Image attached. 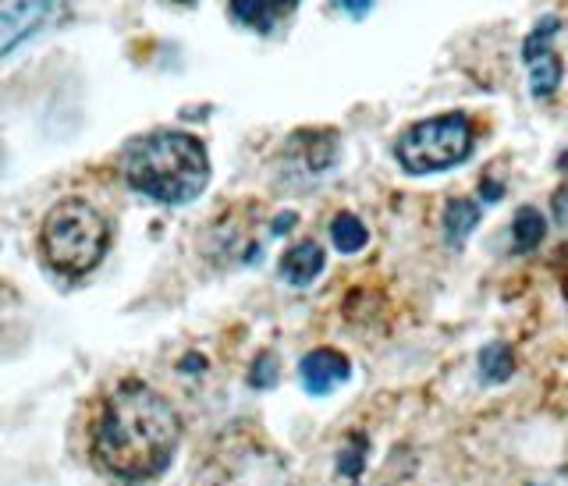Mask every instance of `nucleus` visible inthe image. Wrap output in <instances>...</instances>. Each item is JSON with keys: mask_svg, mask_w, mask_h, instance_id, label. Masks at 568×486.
I'll return each mask as SVG.
<instances>
[{"mask_svg": "<svg viewBox=\"0 0 568 486\" xmlns=\"http://www.w3.org/2000/svg\"><path fill=\"white\" fill-rule=\"evenodd\" d=\"M178 441L182 419L164 394L142 381H121L100 408L93 455L111 476L142 483L168 469Z\"/></svg>", "mask_w": 568, "mask_h": 486, "instance_id": "1", "label": "nucleus"}, {"mask_svg": "<svg viewBox=\"0 0 568 486\" xmlns=\"http://www.w3.org/2000/svg\"><path fill=\"white\" fill-rule=\"evenodd\" d=\"M121 174L139 195L160 206H189L210 185V156L195 135L160 129L124 146Z\"/></svg>", "mask_w": 568, "mask_h": 486, "instance_id": "2", "label": "nucleus"}, {"mask_svg": "<svg viewBox=\"0 0 568 486\" xmlns=\"http://www.w3.org/2000/svg\"><path fill=\"white\" fill-rule=\"evenodd\" d=\"M111 245V224L103 213L85 200H61L40 227L43 260L64 277L89 274Z\"/></svg>", "mask_w": 568, "mask_h": 486, "instance_id": "3", "label": "nucleus"}, {"mask_svg": "<svg viewBox=\"0 0 568 486\" xmlns=\"http://www.w3.org/2000/svg\"><path fill=\"white\" fill-rule=\"evenodd\" d=\"M473 153V124L466 114H440L408 124L395 142V160L405 174H437L452 171Z\"/></svg>", "mask_w": 568, "mask_h": 486, "instance_id": "4", "label": "nucleus"}, {"mask_svg": "<svg viewBox=\"0 0 568 486\" xmlns=\"http://www.w3.org/2000/svg\"><path fill=\"white\" fill-rule=\"evenodd\" d=\"M558 29H561V18L558 14H544L532 32L523 40V61L529 71V93L544 100V97H555L558 85H561V61L555 53V40H558Z\"/></svg>", "mask_w": 568, "mask_h": 486, "instance_id": "5", "label": "nucleus"}, {"mask_svg": "<svg viewBox=\"0 0 568 486\" xmlns=\"http://www.w3.org/2000/svg\"><path fill=\"white\" fill-rule=\"evenodd\" d=\"M58 4H64V0H11V4L0 8V58L40 26H47Z\"/></svg>", "mask_w": 568, "mask_h": 486, "instance_id": "6", "label": "nucleus"}, {"mask_svg": "<svg viewBox=\"0 0 568 486\" xmlns=\"http://www.w3.org/2000/svg\"><path fill=\"white\" fill-rule=\"evenodd\" d=\"M352 376V363L348 355H342L337 348H313L310 355H302L298 363V384L306 387V394L313 398H324L334 387L348 384Z\"/></svg>", "mask_w": 568, "mask_h": 486, "instance_id": "7", "label": "nucleus"}, {"mask_svg": "<svg viewBox=\"0 0 568 486\" xmlns=\"http://www.w3.org/2000/svg\"><path fill=\"white\" fill-rule=\"evenodd\" d=\"M224 486H288V473H284V462L277 455L248 447V452H242L239 462L231 465Z\"/></svg>", "mask_w": 568, "mask_h": 486, "instance_id": "8", "label": "nucleus"}, {"mask_svg": "<svg viewBox=\"0 0 568 486\" xmlns=\"http://www.w3.org/2000/svg\"><path fill=\"white\" fill-rule=\"evenodd\" d=\"M295 8H298V0H227L231 22L242 29H253L260 36L274 32L277 22L295 14Z\"/></svg>", "mask_w": 568, "mask_h": 486, "instance_id": "9", "label": "nucleus"}, {"mask_svg": "<svg viewBox=\"0 0 568 486\" xmlns=\"http://www.w3.org/2000/svg\"><path fill=\"white\" fill-rule=\"evenodd\" d=\"M324 249H320L316 242H295L288 252L281 256V277L288 281L292 287H310L320 274H324Z\"/></svg>", "mask_w": 568, "mask_h": 486, "instance_id": "10", "label": "nucleus"}, {"mask_svg": "<svg viewBox=\"0 0 568 486\" xmlns=\"http://www.w3.org/2000/svg\"><path fill=\"white\" fill-rule=\"evenodd\" d=\"M479 224V206L473 200H452L448 206H444V242H448L452 249H462L466 245V239L476 231Z\"/></svg>", "mask_w": 568, "mask_h": 486, "instance_id": "11", "label": "nucleus"}, {"mask_svg": "<svg viewBox=\"0 0 568 486\" xmlns=\"http://www.w3.org/2000/svg\"><path fill=\"white\" fill-rule=\"evenodd\" d=\"M544 235H547V221H544V213L537 206H523L519 213H515L511 249L519 252V256H526V252H532V249H540Z\"/></svg>", "mask_w": 568, "mask_h": 486, "instance_id": "12", "label": "nucleus"}, {"mask_svg": "<svg viewBox=\"0 0 568 486\" xmlns=\"http://www.w3.org/2000/svg\"><path fill=\"white\" fill-rule=\"evenodd\" d=\"M331 242H334L337 252H345V256H355V252H363L369 245V231H366V224L359 217H355V213L342 210L331 221Z\"/></svg>", "mask_w": 568, "mask_h": 486, "instance_id": "13", "label": "nucleus"}, {"mask_svg": "<svg viewBox=\"0 0 568 486\" xmlns=\"http://www.w3.org/2000/svg\"><path fill=\"white\" fill-rule=\"evenodd\" d=\"M479 373H484L487 384L511 381V373H515L511 345H505V341H490V345H484V352H479Z\"/></svg>", "mask_w": 568, "mask_h": 486, "instance_id": "14", "label": "nucleus"}, {"mask_svg": "<svg viewBox=\"0 0 568 486\" xmlns=\"http://www.w3.org/2000/svg\"><path fill=\"white\" fill-rule=\"evenodd\" d=\"M366 434H352V441L337 452V476L345 479H359L366 469Z\"/></svg>", "mask_w": 568, "mask_h": 486, "instance_id": "15", "label": "nucleus"}, {"mask_svg": "<svg viewBox=\"0 0 568 486\" xmlns=\"http://www.w3.org/2000/svg\"><path fill=\"white\" fill-rule=\"evenodd\" d=\"M248 381H253V387H274L277 384V355L274 352H263L260 358H256V366H253V376H248Z\"/></svg>", "mask_w": 568, "mask_h": 486, "instance_id": "16", "label": "nucleus"}, {"mask_svg": "<svg viewBox=\"0 0 568 486\" xmlns=\"http://www.w3.org/2000/svg\"><path fill=\"white\" fill-rule=\"evenodd\" d=\"M331 4L342 14H348V18H366L369 8H373V0H331Z\"/></svg>", "mask_w": 568, "mask_h": 486, "instance_id": "17", "label": "nucleus"}, {"mask_svg": "<svg viewBox=\"0 0 568 486\" xmlns=\"http://www.w3.org/2000/svg\"><path fill=\"white\" fill-rule=\"evenodd\" d=\"M288 224H295V213H281L277 224H274V235H284V227H288Z\"/></svg>", "mask_w": 568, "mask_h": 486, "instance_id": "18", "label": "nucleus"}, {"mask_svg": "<svg viewBox=\"0 0 568 486\" xmlns=\"http://www.w3.org/2000/svg\"><path fill=\"white\" fill-rule=\"evenodd\" d=\"M501 185H490V182H484V195H487V200H501Z\"/></svg>", "mask_w": 568, "mask_h": 486, "instance_id": "19", "label": "nucleus"}, {"mask_svg": "<svg viewBox=\"0 0 568 486\" xmlns=\"http://www.w3.org/2000/svg\"><path fill=\"white\" fill-rule=\"evenodd\" d=\"M178 4H192V0H178Z\"/></svg>", "mask_w": 568, "mask_h": 486, "instance_id": "20", "label": "nucleus"}]
</instances>
